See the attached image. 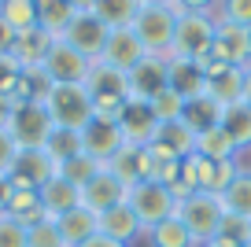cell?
I'll return each mask as SVG.
<instances>
[{"label":"cell","mask_w":251,"mask_h":247,"mask_svg":"<svg viewBox=\"0 0 251 247\" xmlns=\"http://www.w3.org/2000/svg\"><path fill=\"white\" fill-rule=\"evenodd\" d=\"M177 15H185V8H181L177 0H170V4H141V11L133 19V33L141 37L148 55H163V59L174 55Z\"/></svg>","instance_id":"obj_1"},{"label":"cell","mask_w":251,"mask_h":247,"mask_svg":"<svg viewBox=\"0 0 251 247\" xmlns=\"http://www.w3.org/2000/svg\"><path fill=\"white\" fill-rule=\"evenodd\" d=\"M85 89H89V96H93L96 118H107V122H118V118H122L126 103H129V77H126V70H115V67H107V63L93 59Z\"/></svg>","instance_id":"obj_2"},{"label":"cell","mask_w":251,"mask_h":247,"mask_svg":"<svg viewBox=\"0 0 251 247\" xmlns=\"http://www.w3.org/2000/svg\"><path fill=\"white\" fill-rule=\"evenodd\" d=\"M177 218L185 222V229L192 232V240L203 247V244H211V240L218 236L222 218H226V203L214 192H192V196H185V199L177 203Z\"/></svg>","instance_id":"obj_3"},{"label":"cell","mask_w":251,"mask_h":247,"mask_svg":"<svg viewBox=\"0 0 251 247\" xmlns=\"http://www.w3.org/2000/svg\"><path fill=\"white\" fill-rule=\"evenodd\" d=\"M45 107L52 115V122L63 129H85L96 118L93 96L85 85H52V93L45 96Z\"/></svg>","instance_id":"obj_4"},{"label":"cell","mask_w":251,"mask_h":247,"mask_svg":"<svg viewBox=\"0 0 251 247\" xmlns=\"http://www.w3.org/2000/svg\"><path fill=\"white\" fill-rule=\"evenodd\" d=\"M126 203H129V210L137 214V222H141L144 232L177 214V199H174L170 188L159 185V181H141V185H133L129 196H126Z\"/></svg>","instance_id":"obj_5"},{"label":"cell","mask_w":251,"mask_h":247,"mask_svg":"<svg viewBox=\"0 0 251 247\" xmlns=\"http://www.w3.org/2000/svg\"><path fill=\"white\" fill-rule=\"evenodd\" d=\"M214 15L207 11H185L177 15V33H174V55H185V59H203L214 48Z\"/></svg>","instance_id":"obj_6"},{"label":"cell","mask_w":251,"mask_h":247,"mask_svg":"<svg viewBox=\"0 0 251 247\" xmlns=\"http://www.w3.org/2000/svg\"><path fill=\"white\" fill-rule=\"evenodd\" d=\"M52 129H55V122H52L45 103H19V107L11 111L8 133L15 137L19 151H23V148H45L48 137H52Z\"/></svg>","instance_id":"obj_7"},{"label":"cell","mask_w":251,"mask_h":247,"mask_svg":"<svg viewBox=\"0 0 251 247\" xmlns=\"http://www.w3.org/2000/svg\"><path fill=\"white\" fill-rule=\"evenodd\" d=\"M41 67H45V74L52 77V85H85L93 59H85L78 48H71L63 37H55Z\"/></svg>","instance_id":"obj_8"},{"label":"cell","mask_w":251,"mask_h":247,"mask_svg":"<svg viewBox=\"0 0 251 247\" xmlns=\"http://www.w3.org/2000/svg\"><path fill=\"white\" fill-rule=\"evenodd\" d=\"M214 23H218V30H214L211 55L229 67H251V26H236L226 19H214Z\"/></svg>","instance_id":"obj_9"},{"label":"cell","mask_w":251,"mask_h":247,"mask_svg":"<svg viewBox=\"0 0 251 247\" xmlns=\"http://www.w3.org/2000/svg\"><path fill=\"white\" fill-rule=\"evenodd\" d=\"M59 173V166L52 162V155L45 148H23L15 155V166H11V188H41L45 181H52Z\"/></svg>","instance_id":"obj_10"},{"label":"cell","mask_w":251,"mask_h":247,"mask_svg":"<svg viewBox=\"0 0 251 247\" xmlns=\"http://www.w3.org/2000/svg\"><path fill=\"white\" fill-rule=\"evenodd\" d=\"M107 33L111 30L93 15V11H78V15L71 19V26L63 30V41H67L71 48H78L85 59H100L103 45H107Z\"/></svg>","instance_id":"obj_11"},{"label":"cell","mask_w":251,"mask_h":247,"mask_svg":"<svg viewBox=\"0 0 251 247\" xmlns=\"http://www.w3.org/2000/svg\"><path fill=\"white\" fill-rule=\"evenodd\" d=\"M126 196H129V188H126L122 181H118L115 173L103 166V170H96L93 177L81 185V207L93 210V214H103V210L126 203Z\"/></svg>","instance_id":"obj_12"},{"label":"cell","mask_w":251,"mask_h":247,"mask_svg":"<svg viewBox=\"0 0 251 247\" xmlns=\"http://www.w3.org/2000/svg\"><path fill=\"white\" fill-rule=\"evenodd\" d=\"M118 129H122V140L133 148H151L159 137V122L155 115H151L148 100H129L122 111V118H118Z\"/></svg>","instance_id":"obj_13"},{"label":"cell","mask_w":251,"mask_h":247,"mask_svg":"<svg viewBox=\"0 0 251 247\" xmlns=\"http://www.w3.org/2000/svg\"><path fill=\"white\" fill-rule=\"evenodd\" d=\"M122 129H118V122H107V118H93V122L81 129V148H85V155H93L100 166H107L111 159H115V151H122Z\"/></svg>","instance_id":"obj_14"},{"label":"cell","mask_w":251,"mask_h":247,"mask_svg":"<svg viewBox=\"0 0 251 247\" xmlns=\"http://www.w3.org/2000/svg\"><path fill=\"white\" fill-rule=\"evenodd\" d=\"M144 55L148 52H144L141 37L133 33V26H122V30L107 33V45H103V52H100V63H107V67H115V70H129V67H137Z\"/></svg>","instance_id":"obj_15"},{"label":"cell","mask_w":251,"mask_h":247,"mask_svg":"<svg viewBox=\"0 0 251 247\" xmlns=\"http://www.w3.org/2000/svg\"><path fill=\"white\" fill-rule=\"evenodd\" d=\"M129 77V100H151L166 89V59L163 55H144L137 67L126 70Z\"/></svg>","instance_id":"obj_16"},{"label":"cell","mask_w":251,"mask_h":247,"mask_svg":"<svg viewBox=\"0 0 251 247\" xmlns=\"http://www.w3.org/2000/svg\"><path fill=\"white\" fill-rule=\"evenodd\" d=\"M107 170L115 173L126 188L141 185V181H151V151L148 148L122 144V151H115V159L107 162Z\"/></svg>","instance_id":"obj_17"},{"label":"cell","mask_w":251,"mask_h":247,"mask_svg":"<svg viewBox=\"0 0 251 247\" xmlns=\"http://www.w3.org/2000/svg\"><path fill=\"white\" fill-rule=\"evenodd\" d=\"M166 85H170L174 93H181L185 100H192V96H203V93H207V77H203V67H200V59L170 55V59H166Z\"/></svg>","instance_id":"obj_18"},{"label":"cell","mask_w":251,"mask_h":247,"mask_svg":"<svg viewBox=\"0 0 251 247\" xmlns=\"http://www.w3.org/2000/svg\"><path fill=\"white\" fill-rule=\"evenodd\" d=\"M37 196H41V207H45L48 218H59V214H67V210L81 207V188L74 185V181H67L63 173H55L52 181H45V185L37 188Z\"/></svg>","instance_id":"obj_19"},{"label":"cell","mask_w":251,"mask_h":247,"mask_svg":"<svg viewBox=\"0 0 251 247\" xmlns=\"http://www.w3.org/2000/svg\"><path fill=\"white\" fill-rule=\"evenodd\" d=\"M52 33H45L41 26H33V30H23L15 33V41H11V59L19 63V67H41L48 55V48H52Z\"/></svg>","instance_id":"obj_20"},{"label":"cell","mask_w":251,"mask_h":247,"mask_svg":"<svg viewBox=\"0 0 251 247\" xmlns=\"http://www.w3.org/2000/svg\"><path fill=\"white\" fill-rule=\"evenodd\" d=\"M222 103L214 100L211 93H203V96H192V100H185V115H181V122L188 125V129L196 133H207V129H218L222 125Z\"/></svg>","instance_id":"obj_21"},{"label":"cell","mask_w":251,"mask_h":247,"mask_svg":"<svg viewBox=\"0 0 251 247\" xmlns=\"http://www.w3.org/2000/svg\"><path fill=\"white\" fill-rule=\"evenodd\" d=\"M100 232L111 236V240L129 244V240H137L144 229H141V222H137V214L129 210V203H118V207H111V210L100 214Z\"/></svg>","instance_id":"obj_22"},{"label":"cell","mask_w":251,"mask_h":247,"mask_svg":"<svg viewBox=\"0 0 251 247\" xmlns=\"http://www.w3.org/2000/svg\"><path fill=\"white\" fill-rule=\"evenodd\" d=\"M55 225H59V232H63L67 244L78 247L81 240H89V236L100 232V214H93V210H85V207H74V210H67V214L55 218Z\"/></svg>","instance_id":"obj_23"},{"label":"cell","mask_w":251,"mask_h":247,"mask_svg":"<svg viewBox=\"0 0 251 247\" xmlns=\"http://www.w3.org/2000/svg\"><path fill=\"white\" fill-rule=\"evenodd\" d=\"M222 133L233 140L236 151H251V107L244 100L222 111Z\"/></svg>","instance_id":"obj_24"},{"label":"cell","mask_w":251,"mask_h":247,"mask_svg":"<svg viewBox=\"0 0 251 247\" xmlns=\"http://www.w3.org/2000/svg\"><path fill=\"white\" fill-rule=\"evenodd\" d=\"M4 214H8V218H15V222H23L26 229L48 218V214H45V207H41V196H37V188H11Z\"/></svg>","instance_id":"obj_25"},{"label":"cell","mask_w":251,"mask_h":247,"mask_svg":"<svg viewBox=\"0 0 251 247\" xmlns=\"http://www.w3.org/2000/svg\"><path fill=\"white\" fill-rule=\"evenodd\" d=\"M78 15L71 0H37V26L52 37H63V30L71 26V19Z\"/></svg>","instance_id":"obj_26"},{"label":"cell","mask_w":251,"mask_h":247,"mask_svg":"<svg viewBox=\"0 0 251 247\" xmlns=\"http://www.w3.org/2000/svg\"><path fill=\"white\" fill-rule=\"evenodd\" d=\"M89 11H93L107 30H122V26H133L137 11H141V0H96Z\"/></svg>","instance_id":"obj_27"},{"label":"cell","mask_w":251,"mask_h":247,"mask_svg":"<svg viewBox=\"0 0 251 247\" xmlns=\"http://www.w3.org/2000/svg\"><path fill=\"white\" fill-rule=\"evenodd\" d=\"M155 144H163L177 159H188V155H196V133L188 129L185 122H166V125H159Z\"/></svg>","instance_id":"obj_28"},{"label":"cell","mask_w":251,"mask_h":247,"mask_svg":"<svg viewBox=\"0 0 251 247\" xmlns=\"http://www.w3.org/2000/svg\"><path fill=\"white\" fill-rule=\"evenodd\" d=\"M148 240H151V247H200L177 214L166 218V222H159L155 229H148Z\"/></svg>","instance_id":"obj_29"},{"label":"cell","mask_w":251,"mask_h":247,"mask_svg":"<svg viewBox=\"0 0 251 247\" xmlns=\"http://www.w3.org/2000/svg\"><path fill=\"white\" fill-rule=\"evenodd\" d=\"M222 203H226V214L251 218V170H240V173H236L233 185L222 192Z\"/></svg>","instance_id":"obj_30"},{"label":"cell","mask_w":251,"mask_h":247,"mask_svg":"<svg viewBox=\"0 0 251 247\" xmlns=\"http://www.w3.org/2000/svg\"><path fill=\"white\" fill-rule=\"evenodd\" d=\"M45 151L52 155L55 166L67 162V159H74V155H81L85 151V148H81V129H63V125H55L52 137H48V144H45Z\"/></svg>","instance_id":"obj_31"},{"label":"cell","mask_w":251,"mask_h":247,"mask_svg":"<svg viewBox=\"0 0 251 247\" xmlns=\"http://www.w3.org/2000/svg\"><path fill=\"white\" fill-rule=\"evenodd\" d=\"M0 19L15 33L37 26V0H0Z\"/></svg>","instance_id":"obj_32"},{"label":"cell","mask_w":251,"mask_h":247,"mask_svg":"<svg viewBox=\"0 0 251 247\" xmlns=\"http://www.w3.org/2000/svg\"><path fill=\"white\" fill-rule=\"evenodd\" d=\"M148 107H151V115H155V122H159V125H166V122H181V115H185V96L174 93V89L166 85L163 93H155V96L148 100Z\"/></svg>","instance_id":"obj_33"},{"label":"cell","mask_w":251,"mask_h":247,"mask_svg":"<svg viewBox=\"0 0 251 247\" xmlns=\"http://www.w3.org/2000/svg\"><path fill=\"white\" fill-rule=\"evenodd\" d=\"M196 155L222 162V159H236V148H233V140H229L226 133H222V125H218V129H207V133L196 137Z\"/></svg>","instance_id":"obj_34"},{"label":"cell","mask_w":251,"mask_h":247,"mask_svg":"<svg viewBox=\"0 0 251 247\" xmlns=\"http://www.w3.org/2000/svg\"><path fill=\"white\" fill-rule=\"evenodd\" d=\"M96 170H103V166L93 159V155H85V151H81V155H74V159H67V162H59V173H63L67 181H74L78 188L85 185V181L93 177Z\"/></svg>","instance_id":"obj_35"},{"label":"cell","mask_w":251,"mask_h":247,"mask_svg":"<svg viewBox=\"0 0 251 247\" xmlns=\"http://www.w3.org/2000/svg\"><path fill=\"white\" fill-rule=\"evenodd\" d=\"M30 247H71L67 240H63V232H59V225H55V218H45V222H37V225H30Z\"/></svg>","instance_id":"obj_36"},{"label":"cell","mask_w":251,"mask_h":247,"mask_svg":"<svg viewBox=\"0 0 251 247\" xmlns=\"http://www.w3.org/2000/svg\"><path fill=\"white\" fill-rule=\"evenodd\" d=\"M214 19H226L236 26H251V0H218Z\"/></svg>","instance_id":"obj_37"},{"label":"cell","mask_w":251,"mask_h":247,"mask_svg":"<svg viewBox=\"0 0 251 247\" xmlns=\"http://www.w3.org/2000/svg\"><path fill=\"white\" fill-rule=\"evenodd\" d=\"M0 247H30V232L23 222L0 214Z\"/></svg>","instance_id":"obj_38"},{"label":"cell","mask_w":251,"mask_h":247,"mask_svg":"<svg viewBox=\"0 0 251 247\" xmlns=\"http://www.w3.org/2000/svg\"><path fill=\"white\" fill-rule=\"evenodd\" d=\"M19 74H23V67L11 59V52L0 55V96H4V100H11V93H15V85H19Z\"/></svg>","instance_id":"obj_39"},{"label":"cell","mask_w":251,"mask_h":247,"mask_svg":"<svg viewBox=\"0 0 251 247\" xmlns=\"http://www.w3.org/2000/svg\"><path fill=\"white\" fill-rule=\"evenodd\" d=\"M15 155H19V144L8 129H0V173H11L15 166Z\"/></svg>","instance_id":"obj_40"},{"label":"cell","mask_w":251,"mask_h":247,"mask_svg":"<svg viewBox=\"0 0 251 247\" xmlns=\"http://www.w3.org/2000/svg\"><path fill=\"white\" fill-rule=\"evenodd\" d=\"M78 247H129V244H122V240H111V236H103V232H96V236L81 240Z\"/></svg>","instance_id":"obj_41"},{"label":"cell","mask_w":251,"mask_h":247,"mask_svg":"<svg viewBox=\"0 0 251 247\" xmlns=\"http://www.w3.org/2000/svg\"><path fill=\"white\" fill-rule=\"evenodd\" d=\"M185 11H207V15H214V8H218V0H177Z\"/></svg>","instance_id":"obj_42"},{"label":"cell","mask_w":251,"mask_h":247,"mask_svg":"<svg viewBox=\"0 0 251 247\" xmlns=\"http://www.w3.org/2000/svg\"><path fill=\"white\" fill-rule=\"evenodd\" d=\"M11 41H15V30H11V26L0 19V55H8V52H11Z\"/></svg>","instance_id":"obj_43"},{"label":"cell","mask_w":251,"mask_h":247,"mask_svg":"<svg viewBox=\"0 0 251 247\" xmlns=\"http://www.w3.org/2000/svg\"><path fill=\"white\" fill-rule=\"evenodd\" d=\"M8 196H11V177L0 173V214H4V207H8Z\"/></svg>","instance_id":"obj_44"},{"label":"cell","mask_w":251,"mask_h":247,"mask_svg":"<svg viewBox=\"0 0 251 247\" xmlns=\"http://www.w3.org/2000/svg\"><path fill=\"white\" fill-rule=\"evenodd\" d=\"M8 122H11V103L0 96V129H8Z\"/></svg>","instance_id":"obj_45"},{"label":"cell","mask_w":251,"mask_h":247,"mask_svg":"<svg viewBox=\"0 0 251 247\" xmlns=\"http://www.w3.org/2000/svg\"><path fill=\"white\" fill-rule=\"evenodd\" d=\"M244 103L251 107V67H244Z\"/></svg>","instance_id":"obj_46"},{"label":"cell","mask_w":251,"mask_h":247,"mask_svg":"<svg viewBox=\"0 0 251 247\" xmlns=\"http://www.w3.org/2000/svg\"><path fill=\"white\" fill-rule=\"evenodd\" d=\"M71 4H74V8H78V11H89V8H93V4H96V0H71Z\"/></svg>","instance_id":"obj_47"},{"label":"cell","mask_w":251,"mask_h":247,"mask_svg":"<svg viewBox=\"0 0 251 247\" xmlns=\"http://www.w3.org/2000/svg\"><path fill=\"white\" fill-rule=\"evenodd\" d=\"M141 4H170V0H141Z\"/></svg>","instance_id":"obj_48"},{"label":"cell","mask_w":251,"mask_h":247,"mask_svg":"<svg viewBox=\"0 0 251 247\" xmlns=\"http://www.w3.org/2000/svg\"><path fill=\"white\" fill-rule=\"evenodd\" d=\"M244 247H251V240H248V244H244Z\"/></svg>","instance_id":"obj_49"}]
</instances>
